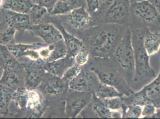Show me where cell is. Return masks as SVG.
I'll return each mask as SVG.
<instances>
[{"label":"cell","instance_id":"1","mask_svg":"<svg viewBox=\"0 0 160 119\" xmlns=\"http://www.w3.org/2000/svg\"><path fill=\"white\" fill-rule=\"evenodd\" d=\"M145 32L139 31L132 32V41L134 53V79L135 80L142 78H152L155 76V73L150 66L149 55L143 46Z\"/></svg>","mask_w":160,"mask_h":119},{"label":"cell","instance_id":"2","mask_svg":"<svg viewBox=\"0 0 160 119\" xmlns=\"http://www.w3.org/2000/svg\"><path fill=\"white\" fill-rule=\"evenodd\" d=\"M113 54L129 79H134V53L132 41V32L130 30H127L124 36L121 38Z\"/></svg>","mask_w":160,"mask_h":119},{"label":"cell","instance_id":"3","mask_svg":"<svg viewBox=\"0 0 160 119\" xmlns=\"http://www.w3.org/2000/svg\"><path fill=\"white\" fill-rule=\"evenodd\" d=\"M120 33L117 29L101 30L91 40L92 53L99 57H106L114 51L119 40Z\"/></svg>","mask_w":160,"mask_h":119},{"label":"cell","instance_id":"4","mask_svg":"<svg viewBox=\"0 0 160 119\" xmlns=\"http://www.w3.org/2000/svg\"><path fill=\"white\" fill-rule=\"evenodd\" d=\"M124 104H138L144 106L147 103H152L157 108L160 107V73L157 78L145 86L138 93L128 96V98H123Z\"/></svg>","mask_w":160,"mask_h":119},{"label":"cell","instance_id":"5","mask_svg":"<svg viewBox=\"0 0 160 119\" xmlns=\"http://www.w3.org/2000/svg\"><path fill=\"white\" fill-rule=\"evenodd\" d=\"M44 61L42 60L31 61L22 64L25 72V83L28 89H35L42 82L45 72Z\"/></svg>","mask_w":160,"mask_h":119},{"label":"cell","instance_id":"6","mask_svg":"<svg viewBox=\"0 0 160 119\" xmlns=\"http://www.w3.org/2000/svg\"><path fill=\"white\" fill-rule=\"evenodd\" d=\"M28 30L31 34L40 37L47 45L53 44L63 40L60 30L52 23H43L31 25Z\"/></svg>","mask_w":160,"mask_h":119},{"label":"cell","instance_id":"7","mask_svg":"<svg viewBox=\"0 0 160 119\" xmlns=\"http://www.w3.org/2000/svg\"><path fill=\"white\" fill-rule=\"evenodd\" d=\"M90 70L96 75L100 83L114 86L123 95L130 96L133 93L125 80L117 73L110 71H103L96 67H92Z\"/></svg>","mask_w":160,"mask_h":119},{"label":"cell","instance_id":"8","mask_svg":"<svg viewBox=\"0 0 160 119\" xmlns=\"http://www.w3.org/2000/svg\"><path fill=\"white\" fill-rule=\"evenodd\" d=\"M74 92L67 97L66 100L65 113L68 117L71 118H75L86 107L92 99L91 94L88 92Z\"/></svg>","mask_w":160,"mask_h":119},{"label":"cell","instance_id":"9","mask_svg":"<svg viewBox=\"0 0 160 119\" xmlns=\"http://www.w3.org/2000/svg\"><path fill=\"white\" fill-rule=\"evenodd\" d=\"M130 5L128 0H114L102 13L107 21H118L128 15Z\"/></svg>","mask_w":160,"mask_h":119},{"label":"cell","instance_id":"10","mask_svg":"<svg viewBox=\"0 0 160 119\" xmlns=\"http://www.w3.org/2000/svg\"><path fill=\"white\" fill-rule=\"evenodd\" d=\"M130 8L136 17L148 23L155 21L159 15L156 7L148 0H142L131 4Z\"/></svg>","mask_w":160,"mask_h":119},{"label":"cell","instance_id":"11","mask_svg":"<svg viewBox=\"0 0 160 119\" xmlns=\"http://www.w3.org/2000/svg\"><path fill=\"white\" fill-rule=\"evenodd\" d=\"M93 74L92 70L90 72L82 69L80 73L69 83V88L73 91L80 93L90 91L96 83V79Z\"/></svg>","mask_w":160,"mask_h":119},{"label":"cell","instance_id":"12","mask_svg":"<svg viewBox=\"0 0 160 119\" xmlns=\"http://www.w3.org/2000/svg\"><path fill=\"white\" fill-rule=\"evenodd\" d=\"M68 23L74 29H81L87 26L91 22L92 18L84 5L72 9L67 14Z\"/></svg>","mask_w":160,"mask_h":119},{"label":"cell","instance_id":"13","mask_svg":"<svg viewBox=\"0 0 160 119\" xmlns=\"http://www.w3.org/2000/svg\"><path fill=\"white\" fill-rule=\"evenodd\" d=\"M3 12L4 20L16 31L28 30L32 25L28 14L17 13L4 8Z\"/></svg>","mask_w":160,"mask_h":119},{"label":"cell","instance_id":"14","mask_svg":"<svg viewBox=\"0 0 160 119\" xmlns=\"http://www.w3.org/2000/svg\"><path fill=\"white\" fill-rule=\"evenodd\" d=\"M75 64L74 58L66 56L60 59L45 62L44 67L47 73L62 78L67 69Z\"/></svg>","mask_w":160,"mask_h":119},{"label":"cell","instance_id":"15","mask_svg":"<svg viewBox=\"0 0 160 119\" xmlns=\"http://www.w3.org/2000/svg\"><path fill=\"white\" fill-rule=\"evenodd\" d=\"M31 112V117H40L44 111L43 98L41 93L35 89L27 90V108Z\"/></svg>","mask_w":160,"mask_h":119},{"label":"cell","instance_id":"16","mask_svg":"<svg viewBox=\"0 0 160 119\" xmlns=\"http://www.w3.org/2000/svg\"><path fill=\"white\" fill-rule=\"evenodd\" d=\"M59 29L62 35L63 40L67 46V56L74 58L80 50L85 46L84 44L75 36L71 33H68L62 26L59 27Z\"/></svg>","mask_w":160,"mask_h":119},{"label":"cell","instance_id":"17","mask_svg":"<svg viewBox=\"0 0 160 119\" xmlns=\"http://www.w3.org/2000/svg\"><path fill=\"white\" fill-rule=\"evenodd\" d=\"M51 75L44 82V90L50 95H60L65 90L66 83L60 77Z\"/></svg>","mask_w":160,"mask_h":119},{"label":"cell","instance_id":"18","mask_svg":"<svg viewBox=\"0 0 160 119\" xmlns=\"http://www.w3.org/2000/svg\"><path fill=\"white\" fill-rule=\"evenodd\" d=\"M0 66L4 70L21 69L22 64L8 50L7 46L0 45Z\"/></svg>","mask_w":160,"mask_h":119},{"label":"cell","instance_id":"19","mask_svg":"<svg viewBox=\"0 0 160 119\" xmlns=\"http://www.w3.org/2000/svg\"><path fill=\"white\" fill-rule=\"evenodd\" d=\"M34 4L33 0H5L3 8L17 13L28 14Z\"/></svg>","mask_w":160,"mask_h":119},{"label":"cell","instance_id":"20","mask_svg":"<svg viewBox=\"0 0 160 119\" xmlns=\"http://www.w3.org/2000/svg\"><path fill=\"white\" fill-rule=\"evenodd\" d=\"M143 46L149 55L157 53L160 48V32L145 31L143 36Z\"/></svg>","mask_w":160,"mask_h":119},{"label":"cell","instance_id":"21","mask_svg":"<svg viewBox=\"0 0 160 119\" xmlns=\"http://www.w3.org/2000/svg\"><path fill=\"white\" fill-rule=\"evenodd\" d=\"M20 70H4L3 76L0 80V83L13 90V88L17 89L19 88L22 81V76L19 72Z\"/></svg>","mask_w":160,"mask_h":119},{"label":"cell","instance_id":"22","mask_svg":"<svg viewBox=\"0 0 160 119\" xmlns=\"http://www.w3.org/2000/svg\"><path fill=\"white\" fill-rule=\"evenodd\" d=\"M16 29L4 20L0 23V45H8L14 43Z\"/></svg>","mask_w":160,"mask_h":119},{"label":"cell","instance_id":"23","mask_svg":"<svg viewBox=\"0 0 160 119\" xmlns=\"http://www.w3.org/2000/svg\"><path fill=\"white\" fill-rule=\"evenodd\" d=\"M96 97L100 99H107L109 98L122 97L124 95L115 88L114 86H111L105 83H99L95 91Z\"/></svg>","mask_w":160,"mask_h":119},{"label":"cell","instance_id":"24","mask_svg":"<svg viewBox=\"0 0 160 119\" xmlns=\"http://www.w3.org/2000/svg\"><path fill=\"white\" fill-rule=\"evenodd\" d=\"M44 45V44L37 43L31 44H12L7 45V48L9 51L13 55L16 59L19 60L23 57L24 53L28 49L33 47L40 48Z\"/></svg>","mask_w":160,"mask_h":119},{"label":"cell","instance_id":"25","mask_svg":"<svg viewBox=\"0 0 160 119\" xmlns=\"http://www.w3.org/2000/svg\"><path fill=\"white\" fill-rule=\"evenodd\" d=\"M28 14L30 17L31 24L35 25L39 23V21L42 20L47 14H49V11L46 7L37 4H34L33 7Z\"/></svg>","mask_w":160,"mask_h":119},{"label":"cell","instance_id":"26","mask_svg":"<svg viewBox=\"0 0 160 119\" xmlns=\"http://www.w3.org/2000/svg\"><path fill=\"white\" fill-rule=\"evenodd\" d=\"M14 91L0 83V110L7 111L8 106L13 100Z\"/></svg>","mask_w":160,"mask_h":119},{"label":"cell","instance_id":"27","mask_svg":"<svg viewBox=\"0 0 160 119\" xmlns=\"http://www.w3.org/2000/svg\"><path fill=\"white\" fill-rule=\"evenodd\" d=\"M67 46L65 45V42L63 40H60L53 44V48L52 50L50 57L46 62L62 59L67 56Z\"/></svg>","mask_w":160,"mask_h":119},{"label":"cell","instance_id":"28","mask_svg":"<svg viewBox=\"0 0 160 119\" xmlns=\"http://www.w3.org/2000/svg\"><path fill=\"white\" fill-rule=\"evenodd\" d=\"M97 98V97H96ZM93 110L96 116L99 118L110 119L112 118V110L109 109L103 103L102 99L97 98L93 106Z\"/></svg>","mask_w":160,"mask_h":119},{"label":"cell","instance_id":"29","mask_svg":"<svg viewBox=\"0 0 160 119\" xmlns=\"http://www.w3.org/2000/svg\"><path fill=\"white\" fill-rule=\"evenodd\" d=\"M27 88L19 87L14 91L13 100L20 109H26L27 103Z\"/></svg>","mask_w":160,"mask_h":119},{"label":"cell","instance_id":"30","mask_svg":"<svg viewBox=\"0 0 160 119\" xmlns=\"http://www.w3.org/2000/svg\"><path fill=\"white\" fill-rule=\"evenodd\" d=\"M72 10V8L67 4L65 2L62 0H58L52 10L50 11L49 14L53 16L63 15L69 13Z\"/></svg>","mask_w":160,"mask_h":119},{"label":"cell","instance_id":"31","mask_svg":"<svg viewBox=\"0 0 160 119\" xmlns=\"http://www.w3.org/2000/svg\"><path fill=\"white\" fill-rule=\"evenodd\" d=\"M142 107L138 104H130L127 106V110L122 115L123 118L139 119L142 117Z\"/></svg>","mask_w":160,"mask_h":119},{"label":"cell","instance_id":"32","mask_svg":"<svg viewBox=\"0 0 160 119\" xmlns=\"http://www.w3.org/2000/svg\"><path fill=\"white\" fill-rule=\"evenodd\" d=\"M103 103L111 110H120L124 106V101L122 97H112L107 99H102Z\"/></svg>","mask_w":160,"mask_h":119},{"label":"cell","instance_id":"33","mask_svg":"<svg viewBox=\"0 0 160 119\" xmlns=\"http://www.w3.org/2000/svg\"><path fill=\"white\" fill-rule=\"evenodd\" d=\"M82 70V67L76 64H73V66L70 67L68 69L66 72L62 76V79L66 83L69 84V83Z\"/></svg>","mask_w":160,"mask_h":119},{"label":"cell","instance_id":"34","mask_svg":"<svg viewBox=\"0 0 160 119\" xmlns=\"http://www.w3.org/2000/svg\"><path fill=\"white\" fill-rule=\"evenodd\" d=\"M89 58V53L86 48H82L74 57L75 63L80 66H82L87 63Z\"/></svg>","mask_w":160,"mask_h":119},{"label":"cell","instance_id":"35","mask_svg":"<svg viewBox=\"0 0 160 119\" xmlns=\"http://www.w3.org/2000/svg\"><path fill=\"white\" fill-rule=\"evenodd\" d=\"M157 107L152 103H147L142 106V117L144 118H152L157 111Z\"/></svg>","mask_w":160,"mask_h":119},{"label":"cell","instance_id":"36","mask_svg":"<svg viewBox=\"0 0 160 119\" xmlns=\"http://www.w3.org/2000/svg\"><path fill=\"white\" fill-rule=\"evenodd\" d=\"M88 12L90 13H96L99 11L100 3L99 0H85Z\"/></svg>","mask_w":160,"mask_h":119},{"label":"cell","instance_id":"37","mask_svg":"<svg viewBox=\"0 0 160 119\" xmlns=\"http://www.w3.org/2000/svg\"><path fill=\"white\" fill-rule=\"evenodd\" d=\"M33 1L35 4H37L42 6L46 7L50 12V11L52 10L58 0H33Z\"/></svg>","mask_w":160,"mask_h":119},{"label":"cell","instance_id":"38","mask_svg":"<svg viewBox=\"0 0 160 119\" xmlns=\"http://www.w3.org/2000/svg\"><path fill=\"white\" fill-rule=\"evenodd\" d=\"M63 1L65 2L67 4L73 8L81 7L84 5V1L83 0H62Z\"/></svg>","mask_w":160,"mask_h":119},{"label":"cell","instance_id":"39","mask_svg":"<svg viewBox=\"0 0 160 119\" xmlns=\"http://www.w3.org/2000/svg\"><path fill=\"white\" fill-rule=\"evenodd\" d=\"M149 1L153 6L156 7L158 12L160 11V0H148Z\"/></svg>","mask_w":160,"mask_h":119},{"label":"cell","instance_id":"40","mask_svg":"<svg viewBox=\"0 0 160 119\" xmlns=\"http://www.w3.org/2000/svg\"><path fill=\"white\" fill-rule=\"evenodd\" d=\"M152 118H160V107L157 108L156 112Z\"/></svg>","mask_w":160,"mask_h":119},{"label":"cell","instance_id":"41","mask_svg":"<svg viewBox=\"0 0 160 119\" xmlns=\"http://www.w3.org/2000/svg\"><path fill=\"white\" fill-rule=\"evenodd\" d=\"M4 69L2 67L0 66V80L1 79L2 76H3V74H4Z\"/></svg>","mask_w":160,"mask_h":119},{"label":"cell","instance_id":"42","mask_svg":"<svg viewBox=\"0 0 160 119\" xmlns=\"http://www.w3.org/2000/svg\"><path fill=\"white\" fill-rule=\"evenodd\" d=\"M4 2H5V0H0V8L3 7Z\"/></svg>","mask_w":160,"mask_h":119},{"label":"cell","instance_id":"43","mask_svg":"<svg viewBox=\"0 0 160 119\" xmlns=\"http://www.w3.org/2000/svg\"><path fill=\"white\" fill-rule=\"evenodd\" d=\"M140 1H142V0H128V1L130 2V4H133V3H134V2Z\"/></svg>","mask_w":160,"mask_h":119}]
</instances>
